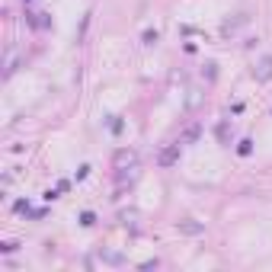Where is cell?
<instances>
[{
  "instance_id": "6da1fadb",
  "label": "cell",
  "mask_w": 272,
  "mask_h": 272,
  "mask_svg": "<svg viewBox=\"0 0 272 272\" xmlns=\"http://www.w3.org/2000/svg\"><path fill=\"white\" fill-rule=\"evenodd\" d=\"M112 167H116L119 173L135 170V167H138V151H132V148H119L116 154H112Z\"/></svg>"
},
{
  "instance_id": "7a4b0ae2",
  "label": "cell",
  "mask_w": 272,
  "mask_h": 272,
  "mask_svg": "<svg viewBox=\"0 0 272 272\" xmlns=\"http://www.w3.org/2000/svg\"><path fill=\"white\" fill-rule=\"evenodd\" d=\"M253 77L259 80V84H266V80H272V54H263L256 64H253Z\"/></svg>"
},
{
  "instance_id": "3957f363",
  "label": "cell",
  "mask_w": 272,
  "mask_h": 272,
  "mask_svg": "<svg viewBox=\"0 0 272 272\" xmlns=\"http://www.w3.org/2000/svg\"><path fill=\"white\" fill-rule=\"evenodd\" d=\"M179 160V144H167V148L157 154V167H173Z\"/></svg>"
},
{
  "instance_id": "277c9868",
  "label": "cell",
  "mask_w": 272,
  "mask_h": 272,
  "mask_svg": "<svg viewBox=\"0 0 272 272\" xmlns=\"http://www.w3.org/2000/svg\"><path fill=\"white\" fill-rule=\"evenodd\" d=\"M247 23H250V16H247V13H240L237 19H227V23L221 26V35H234V32L240 29V26H247Z\"/></svg>"
},
{
  "instance_id": "5b68a950",
  "label": "cell",
  "mask_w": 272,
  "mask_h": 272,
  "mask_svg": "<svg viewBox=\"0 0 272 272\" xmlns=\"http://www.w3.org/2000/svg\"><path fill=\"white\" fill-rule=\"evenodd\" d=\"M199 135H202V125H199V122H192V125L186 128V132H183V138H179V141H183V144H192V141L199 138Z\"/></svg>"
},
{
  "instance_id": "8992f818",
  "label": "cell",
  "mask_w": 272,
  "mask_h": 272,
  "mask_svg": "<svg viewBox=\"0 0 272 272\" xmlns=\"http://www.w3.org/2000/svg\"><path fill=\"white\" fill-rule=\"evenodd\" d=\"M100 259H102V263H109V266H122V263H125V256H122V253H112V250H102V253H100Z\"/></svg>"
},
{
  "instance_id": "52a82bcc",
  "label": "cell",
  "mask_w": 272,
  "mask_h": 272,
  "mask_svg": "<svg viewBox=\"0 0 272 272\" xmlns=\"http://www.w3.org/2000/svg\"><path fill=\"white\" fill-rule=\"evenodd\" d=\"M179 231H183V234H199L202 224H195V221H179Z\"/></svg>"
},
{
  "instance_id": "ba28073f",
  "label": "cell",
  "mask_w": 272,
  "mask_h": 272,
  "mask_svg": "<svg viewBox=\"0 0 272 272\" xmlns=\"http://www.w3.org/2000/svg\"><path fill=\"white\" fill-rule=\"evenodd\" d=\"M218 141H221V144H227V141H231V128H227V122L218 125Z\"/></svg>"
},
{
  "instance_id": "9c48e42d",
  "label": "cell",
  "mask_w": 272,
  "mask_h": 272,
  "mask_svg": "<svg viewBox=\"0 0 272 272\" xmlns=\"http://www.w3.org/2000/svg\"><path fill=\"white\" fill-rule=\"evenodd\" d=\"M13 70H16V51H10V54H7V64H3V74L10 77Z\"/></svg>"
},
{
  "instance_id": "30bf717a",
  "label": "cell",
  "mask_w": 272,
  "mask_h": 272,
  "mask_svg": "<svg viewBox=\"0 0 272 272\" xmlns=\"http://www.w3.org/2000/svg\"><path fill=\"white\" fill-rule=\"evenodd\" d=\"M45 16H48V13H32V26H35V29H45V26H48Z\"/></svg>"
},
{
  "instance_id": "8fae6325",
  "label": "cell",
  "mask_w": 272,
  "mask_h": 272,
  "mask_svg": "<svg viewBox=\"0 0 272 272\" xmlns=\"http://www.w3.org/2000/svg\"><path fill=\"white\" fill-rule=\"evenodd\" d=\"M237 154H240V157H250V154H253V141H240V148H237Z\"/></svg>"
},
{
  "instance_id": "7c38bea8",
  "label": "cell",
  "mask_w": 272,
  "mask_h": 272,
  "mask_svg": "<svg viewBox=\"0 0 272 272\" xmlns=\"http://www.w3.org/2000/svg\"><path fill=\"white\" fill-rule=\"evenodd\" d=\"M93 221H96V218H93V211H84V215H80V224H84V227H90Z\"/></svg>"
},
{
  "instance_id": "4fadbf2b",
  "label": "cell",
  "mask_w": 272,
  "mask_h": 272,
  "mask_svg": "<svg viewBox=\"0 0 272 272\" xmlns=\"http://www.w3.org/2000/svg\"><path fill=\"white\" fill-rule=\"evenodd\" d=\"M154 42H157V32L148 29V32H144V45H154Z\"/></svg>"
}]
</instances>
